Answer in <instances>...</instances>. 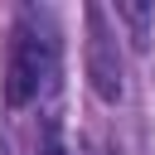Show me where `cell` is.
<instances>
[{"mask_svg":"<svg viewBox=\"0 0 155 155\" xmlns=\"http://www.w3.org/2000/svg\"><path fill=\"white\" fill-rule=\"evenodd\" d=\"M82 19H87V44H82L87 82H92V92H97L107 107H116V102H121V92H126L121 44H116V34H111V24H107V10H102V5H87V10H82Z\"/></svg>","mask_w":155,"mask_h":155,"instance_id":"2","label":"cell"},{"mask_svg":"<svg viewBox=\"0 0 155 155\" xmlns=\"http://www.w3.org/2000/svg\"><path fill=\"white\" fill-rule=\"evenodd\" d=\"M116 19L131 29V44L145 48V39H150V5H116Z\"/></svg>","mask_w":155,"mask_h":155,"instance_id":"3","label":"cell"},{"mask_svg":"<svg viewBox=\"0 0 155 155\" xmlns=\"http://www.w3.org/2000/svg\"><path fill=\"white\" fill-rule=\"evenodd\" d=\"M39 155H68V150H63V145H58V140H53V136H48V140H44V150H39Z\"/></svg>","mask_w":155,"mask_h":155,"instance_id":"4","label":"cell"},{"mask_svg":"<svg viewBox=\"0 0 155 155\" xmlns=\"http://www.w3.org/2000/svg\"><path fill=\"white\" fill-rule=\"evenodd\" d=\"M58 73V39L48 29V19H39L34 10L19 15L15 34H10V63H5V107H29L39 102V92L53 87Z\"/></svg>","mask_w":155,"mask_h":155,"instance_id":"1","label":"cell"}]
</instances>
